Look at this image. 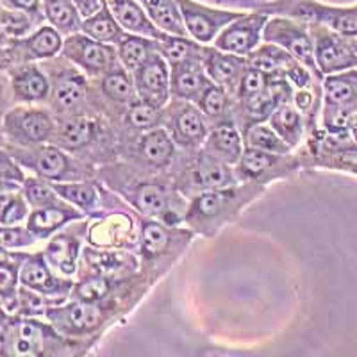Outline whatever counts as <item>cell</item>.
<instances>
[{"label":"cell","instance_id":"cell-50","mask_svg":"<svg viewBox=\"0 0 357 357\" xmlns=\"http://www.w3.org/2000/svg\"><path fill=\"white\" fill-rule=\"evenodd\" d=\"M2 6L8 9H17L33 15V17L45 20L43 11H41V0H2Z\"/></svg>","mask_w":357,"mask_h":357},{"label":"cell","instance_id":"cell-10","mask_svg":"<svg viewBox=\"0 0 357 357\" xmlns=\"http://www.w3.org/2000/svg\"><path fill=\"white\" fill-rule=\"evenodd\" d=\"M2 337V345L11 357H40L50 333L34 320H17Z\"/></svg>","mask_w":357,"mask_h":357},{"label":"cell","instance_id":"cell-51","mask_svg":"<svg viewBox=\"0 0 357 357\" xmlns=\"http://www.w3.org/2000/svg\"><path fill=\"white\" fill-rule=\"evenodd\" d=\"M72 2H73V6L77 8V11H79V15H81L82 20H86V18L97 15V13L107 4V0H72Z\"/></svg>","mask_w":357,"mask_h":357},{"label":"cell","instance_id":"cell-28","mask_svg":"<svg viewBox=\"0 0 357 357\" xmlns=\"http://www.w3.org/2000/svg\"><path fill=\"white\" fill-rule=\"evenodd\" d=\"M195 181L204 188H218L220 190L232 183V174L222 159L206 152L197 161Z\"/></svg>","mask_w":357,"mask_h":357},{"label":"cell","instance_id":"cell-22","mask_svg":"<svg viewBox=\"0 0 357 357\" xmlns=\"http://www.w3.org/2000/svg\"><path fill=\"white\" fill-rule=\"evenodd\" d=\"M116 52L123 68L134 73L152 54L159 52V43L158 40L151 38L126 34L123 40L116 45Z\"/></svg>","mask_w":357,"mask_h":357},{"label":"cell","instance_id":"cell-46","mask_svg":"<svg viewBox=\"0 0 357 357\" xmlns=\"http://www.w3.org/2000/svg\"><path fill=\"white\" fill-rule=\"evenodd\" d=\"M127 122L136 129H149L158 122V109L143 100L134 102L129 109V114H127Z\"/></svg>","mask_w":357,"mask_h":357},{"label":"cell","instance_id":"cell-16","mask_svg":"<svg viewBox=\"0 0 357 357\" xmlns=\"http://www.w3.org/2000/svg\"><path fill=\"white\" fill-rule=\"evenodd\" d=\"M11 88L20 102H41L49 97L50 82L40 66L27 63L11 70Z\"/></svg>","mask_w":357,"mask_h":357},{"label":"cell","instance_id":"cell-5","mask_svg":"<svg viewBox=\"0 0 357 357\" xmlns=\"http://www.w3.org/2000/svg\"><path fill=\"white\" fill-rule=\"evenodd\" d=\"M61 54L73 65L81 66L89 75H100V73L106 75L107 72L116 68L120 61L113 45L95 41L82 33L66 38Z\"/></svg>","mask_w":357,"mask_h":357},{"label":"cell","instance_id":"cell-12","mask_svg":"<svg viewBox=\"0 0 357 357\" xmlns=\"http://www.w3.org/2000/svg\"><path fill=\"white\" fill-rule=\"evenodd\" d=\"M45 317L52 321L59 333L63 334H84L95 329L100 324V312L93 305L86 304V302H77V304H70L65 307H50L45 311Z\"/></svg>","mask_w":357,"mask_h":357},{"label":"cell","instance_id":"cell-4","mask_svg":"<svg viewBox=\"0 0 357 357\" xmlns=\"http://www.w3.org/2000/svg\"><path fill=\"white\" fill-rule=\"evenodd\" d=\"M13 159L22 167L33 170L40 178L59 183L77 177V172L68 155L56 145H36L33 146H13L9 152Z\"/></svg>","mask_w":357,"mask_h":357},{"label":"cell","instance_id":"cell-36","mask_svg":"<svg viewBox=\"0 0 357 357\" xmlns=\"http://www.w3.org/2000/svg\"><path fill=\"white\" fill-rule=\"evenodd\" d=\"M247 143L248 149H257V151L270 152V154H286L291 149L288 143H284L277 136L275 130L266 126H259V123L248 129Z\"/></svg>","mask_w":357,"mask_h":357},{"label":"cell","instance_id":"cell-23","mask_svg":"<svg viewBox=\"0 0 357 357\" xmlns=\"http://www.w3.org/2000/svg\"><path fill=\"white\" fill-rule=\"evenodd\" d=\"M207 152L223 162H236L241 158V139L232 126H220L207 138Z\"/></svg>","mask_w":357,"mask_h":357},{"label":"cell","instance_id":"cell-42","mask_svg":"<svg viewBox=\"0 0 357 357\" xmlns=\"http://www.w3.org/2000/svg\"><path fill=\"white\" fill-rule=\"evenodd\" d=\"M36 238L27 227L22 229L18 225H0V247L4 248H25L34 245Z\"/></svg>","mask_w":357,"mask_h":357},{"label":"cell","instance_id":"cell-47","mask_svg":"<svg viewBox=\"0 0 357 357\" xmlns=\"http://www.w3.org/2000/svg\"><path fill=\"white\" fill-rule=\"evenodd\" d=\"M223 204H225V195L223 193H206L200 195L193 202V215L197 216H215L216 213L222 211Z\"/></svg>","mask_w":357,"mask_h":357},{"label":"cell","instance_id":"cell-52","mask_svg":"<svg viewBox=\"0 0 357 357\" xmlns=\"http://www.w3.org/2000/svg\"><path fill=\"white\" fill-rule=\"evenodd\" d=\"M9 41H11V40H9L8 34L4 33V29L0 27V50L6 49V47H8V45H9Z\"/></svg>","mask_w":357,"mask_h":357},{"label":"cell","instance_id":"cell-6","mask_svg":"<svg viewBox=\"0 0 357 357\" xmlns=\"http://www.w3.org/2000/svg\"><path fill=\"white\" fill-rule=\"evenodd\" d=\"M268 15L263 11L245 13L243 17L229 24L215 40V49L234 56L247 57L261 47Z\"/></svg>","mask_w":357,"mask_h":357},{"label":"cell","instance_id":"cell-2","mask_svg":"<svg viewBox=\"0 0 357 357\" xmlns=\"http://www.w3.org/2000/svg\"><path fill=\"white\" fill-rule=\"evenodd\" d=\"M264 43L280 47L289 54L295 61H301L307 68H314V43L309 33V25L304 22L286 17L268 18L263 31Z\"/></svg>","mask_w":357,"mask_h":357},{"label":"cell","instance_id":"cell-45","mask_svg":"<svg viewBox=\"0 0 357 357\" xmlns=\"http://www.w3.org/2000/svg\"><path fill=\"white\" fill-rule=\"evenodd\" d=\"M168 245V232L158 223H145L143 227V248L149 256L161 254Z\"/></svg>","mask_w":357,"mask_h":357},{"label":"cell","instance_id":"cell-20","mask_svg":"<svg viewBox=\"0 0 357 357\" xmlns=\"http://www.w3.org/2000/svg\"><path fill=\"white\" fill-rule=\"evenodd\" d=\"M81 33L89 36L91 40L100 41V43L106 45H118L126 36V31L120 27V24L116 22L114 15L111 13L109 6H104L97 15L82 20V29Z\"/></svg>","mask_w":357,"mask_h":357},{"label":"cell","instance_id":"cell-43","mask_svg":"<svg viewBox=\"0 0 357 357\" xmlns=\"http://www.w3.org/2000/svg\"><path fill=\"white\" fill-rule=\"evenodd\" d=\"M268 91V75L266 73L254 70L248 66L247 72L243 73V77L240 81V95L243 98H254Z\"/></svg>","mask_w":357,"mask_h":357},{"label":"cell","instance_id":"cell-21","mask_svg":"<svg viewBox=\"0 0 357 357\" xmlns=\"http://www.w3.org/2000/svg\"><path fill=\"white\" fill-rule=\"evenodd\" d=\"M52 73V97L56 106L61 109H72L82 100L86 91V84L79 73L72 70H50Z\"/></svg>","mask_w":357,"mask_h":357},{"label":"cell","instance_id":"cell-54","mask_svg":"<svg viewBox=\"0 0 357 357\" xmlns=\"http://www.w3.org/2000/svg\"><path fill=\"white\" fill-rule=\"evenodd\" d=\"M2 9H4V6H2V0H0V13H2Z\"/></svg>","mask_w":357,"mask_h":357},{"label":"cell","instance_id":"cell-13","mask_svg":"<svg viewBox=\"0 0 357 357\" xmlns=\"http://www.w3.org/2000/svg\"><path fill=\"white\" fill-rule=\"evenodd\" d=\"M202 66L216 84L234 88L236 84H240L243 73L248 70V61L247 57L204 47Z\"/></svg>","mask_w":357,"mask_h":357},{"label":"cell","instance_id":"cell-33","mask_svg":"<svg viewBox=\"0 0 357 357\" xmlns=\"http://www.w3.org/2000/svg\"><path fill=\"white\" fill-rule=\"evenodd\" d=\"M43 20L33 17L29 13L17 11V9L4 8L0 13V27L4 29L9 40H20V38L33 34L36 29L41 27Z\"/></svg>","mask_w":357,"mask_h":357},{"label":"cell","instance_id":"cell-7","mask_svg":"<svg viewBox=\"0 0 357 357\" xmlns=\"http://www.w3.org/2000/svg\"><path fill=\"white\" fill-rule=\"evenodd\" d=\"M314 43V61L324 73H333L357 65L356 50L347 43L345 36L334 33L329 27L307 24Z\"/></svg>","mask_w":357,"mask_h":357},{"label":"cell","instance_id":"cell-35","mask_svg":"<svg viewBox=\"0 0 357 357\" xmlns=\"http://www.w3.org/2000/svg\"><path fill=\"white\" fill-rule=\"evenodd\" d=\"M102 91L116 102H132L136 95V88L126 73V68H120V66L102 77Z\"/></svg>","mask_w":357,"mask_h":357},{"label":"cell","instance_id":"cell-17","mask_svg":"<svg viewBox=\"0 0 357 357\" xmlns=\"http://www.w3.org/2000/svg\"><path fill=\"white\" fill-rule=\"evenodd\" d=\"M75 218H81V213L65 204H57V206L33 209V213H29L27 229L33 232L36 240H47L66 222Z\"/></svg>","mask_w":357,"mask_h":357},{"label":"cell","instance_id":"cell-44","mask_svg":"<svg viewBox=\"0 0 357 357\" xmlns=\"http://www.w3.org/2000/svg\"><path fill=\"white\" fill-rule=\"evenodd\" d=\"M200 109L209 116H218L223 111L227 109V93L222 86L211 84L204 91V95L199 100Z\"/></svg>","mask_w":357,"mask_h":357},{"label":"cell","instance_id":"cell-34","mask_svg":"<svg viewBox=\"0 0 357 357\" xmlns=\"http://www.w3.org/2000/svg\"><path fill=\"white\" fill-rule=\"evenodd\" d=\"M22 195L25 197L29 206H33V209H41V207L61 204L59 199H57L59 195L54 191L52 184L40 177L25 178L24 184H22Z\"/></svg>","mask_w":357,"mask_h":357},{"label":"cell","instance_id":"cell-31","mask_svg":"<svg viewBox=\"0 0 357 357\" xmlns=\"http://www.w3.org/2000/svg\"><path fill=\"white\" fill-rule=\"evenodd\" d=\"M139 151L149 162H152L155 167H165L174 155V143L165 130L154 129L143 136L142 143H139Z\"/></svg>","mask_w":357,"mask_h":357},{"label":"cell","instance_id":"cell-18","mask_svg":"<svg viewBox=\"0 0 357 357\" xmlns=\"http://www.w3.org/2000/svg\"><path fill=\"white\" fill-rule=\"evenodd\" d=\"M155 27L165 34L190 38L175 0H138Z\"/></svg>","mask_w":357,"mask_h":357},{"label":"cell","instance_id":"cell-26","mask_svg":"<svg viewBox=\"0 0 357 357\" xmlns=\"http://www.w3.org/2000/svg\"><path fill=\"white\" fill-rule=\"evenodd\" d=\"M77 248V240L70 238L68 234H61L56 236V238L47 245L43 256L50 266L57 268L59 272L70 275V273L75 272V259H77L79 252Z\"/></svg>","mask_w":357,"mask_h":357},{"label":"cell","instance_id":"cell-41","mask_svg":"<svg viewBox=\"0 0 357 357\" xmlns=\"http://www.w3.org/2000/svg\"><path fill=\"white\" fill-rule=\"evenodd\" d=\"M275 161L277 158L270 152L247 149L240 158V170L241 174L248 175V177H257V175L264 174Z\"/></svg>","mask_w":357,"mask_h":357},{"label":"cell","instance_id":"cell-15","mask_svg":"<svg viewBox=\"0 0 357 357\" xmlns=\"http://www.w3.org/2000/svg\"><path fill=\"white\" fill-rule=\"evenodd\" d=\"M172 93L178 98L199 102L211 82L204 73V66L200 59H191V61L177 63L172 65V79H170Z\"/></svg>","mask_w":357,"mask_h":357},{"label":"cell","instance_id":"cell-19","mask_svg":"<svg viewBox=\"0 0 357 357\" xmlns=\"http://www.w3.org/2000/svg\"><path fill=\"white\" fill-rule=\"evenodd\" d=\"M41 11L50 27L61 36L68 38L81 33L82 18L72 0H41Z\"/></svg>","mask_w":357,"mask_h":357},{"label":"cell","instance_id":"cell-1","mask_svg":"<svg viewBox=\"0 0 357 357\" xmlns=\"http://www.w3.org/2000/svg\"><path fill=\"white\" fill-rule=\"evenodd\" d=\"M175 2L183 17L188 36L197 43H211L229 24L245 15V11L211 8L200 4L197 0H175Z\"/></svg>","mask_w":357,"mask_h":357},{"label":"cell","instance_id":"cell-48","mask_svg":"<svg viewBox=\"0 0 357 357\" xmlns=\"http://www.w3.org/2000/svg\"><path fill=\"white\" fill-rule=\"evenodd\" d=\"M25 175L22 168L18 167V162L13 159L11 154L0 151V181L2 183H13V184H24Z\"/></svg>","mask_w":357,"mask_h":357},{"label":"cell","instance_id":"cell-37","mask_svg":"<svg viewBox=\"0 0 357 357\" xmlns=\"http://www.w3.org/2000/svg\"><path fill=\"white\" fill-rule=\"evenodd\" d=\"M29 218V204L24 195L11 191L0 195V225H18Z\"/></svg>","mask_w":357,"mask_h":357},{"label":"cell","instance_id":"cell-49","mask_svg":"<svg viewBox=\"0 0 357 357\" xmlns=\"http://www.w3.org/2000/svg\"><path fill=\"white\" fill-rule=\"evenodd\" d=\"M107 291V280L106 279H89L81 282V284L75 288V295L79 296L81 302H95L98 298L106 295Z\"/></svg>","mask_w":357,"mask_h":357},{"label":"cell","instance_id":"cell-32","mask_svg":"<svg viewBox=\"0 0 357 357\" xmlns=\"http://www.w3.org/2000/svg\"><path fill=\"white\" fill-rule=\"evenodd\" d=\"M270 126L275 130L277 136L289 146H295L302 136V118L296 113L295 107L280 106L270 116Z\"/></svg>","mask_w":357,"mask_h":357},{"label":"cell","instance_id":"cell-11","mask_svg":"<svg viewBox=\"0 0 357 357\" xmlns=\"http://www.w3.org/2000/svg\"><path fill=\"white\" fill-rule=\"evenodd\" d=\"M20 284L45 296L65 295L70 289V282L52 275L43 254L24 256L20 266Z\"/></svg>","mask_w":357,"mask_h":357},{"label":"cell","instance_id":"cell-8","mask_svg":"<svg viewBox=\"0 0 357 357\" xmlns=\"http://www.w3.org/2000/svg\"><path fill=\"white\" fill-rule=\"evenodd\" d=\"M63 36L50 25H41L33 34L11 40L4 49V59L15 66L27 65L38 59H52L63 50Z\"/></svg>","mask_w":357,"mask_h":357},{"label":"cell","instance_id":"cell-53","mask_svg":"<svg viewBox=\"0 0 357 357\" xmlns=\"http://www.w3.org/2000/svg\"><path fill=\"white\" fill-rule=\"evenodd\" d=\"M307 104H309V95L307 93L298 95V106L304 107V106H307Z\"/></svg>","mask_w":357,"mask_h":357},{"label":"cell","instance_id":"cell-3","mask_svg":"<svg viewBox=\"0 0 357 357\" xmlns=\"http://www.w3.org/2000/svg\"><path fill=\"white\" fill-rule=\"evenodd\" d=\"M54 120L45 109L15 107L2 120V132L17 146H36L52 139Z\"/></svg>","mask_w":357,"mask_h":357},{"label":"cell","instance_id":"cell-40","mask_svg":"<svg viewBox=\"0 0 357 357\" xmlns=\"http://www.w3.org/2000/svg\"><path fill=\"white\" fill-rule=\"evenodd\" d=\"M349 79L350 75H341V77H329L325 81V93H327L329 104L343 106V104H350L352 100H356L357 88Z\"/></svg>","mask_w":357,"mask_h":357},{"label":"cell","instance_id":"cell-38","mask_svg":"<svg viewBox=\"0 0 357 357\" xmlns=\"http://www.w3.org/2000/svg\"><path fill=\"white\" fill-rule=\"evenodd\" d=\"M54 191L61 199L68 200V202L75 204L79 207H95L97 206V193H95L93 186L89 184H63V183H50Z\"/></svg>","mask_w":357,"mask_h":357},{"label":"cell","instance_id":"cell-27","mask_svg":"<svg viewBox=\"0 0 357 357\" xmlns=\"http://www.w3.org/2000/svg\"><path fill=\"white\" fill-rule=\"evenodd\" d=\"M91 134H93V126L86 118H68L65 122H61V126L57 127V130H54V136L56 138L57 145H61V149L66 151H77L82 149L89 143L91 139Z\"/></svg>","mask_w":357,"mask_h":357},{"label":"cell","instance_id":"cell-29","mask_svg":"<svg viewBox=\"0 0 357 357\" xmlns=\"http://www.w3.org/2000/svg\"><path fill=\"white\" fill-rule=\"evenodd\" d=\"M247 61L250 68L259 70L266 75L272 72H279L280 68H286V72H288L295 65V59L286 50L272 43L261 45L259 49H256L250 56H247Z\"/></svg>","mask_w":357,"mask_h":357},{"label":"cell","instance_id":"cell-24","mask_svg":"<svg viewBox=\"0 0 357 357\" xmlns=\"http://www.w3.org/2000/svg\"><path fill=\"white\" fill-rule=\"evenodd\" d=\"M174 136L183 145H199V143H202L207 136L202 113L191 106L184 107L175 118Z\"/></svg>","mask_w":357,"mask_h":357},{"label":"cell","instance_id":"cell-30","mask_svg":"<svg viewBox=\"0 0 357 357\" xmlns=\"http://www.w3.org/2000/svg\"><path fill=\"white\" fill-rule=\"evenodd\" d=\"M24 259L22 254L0 256V302L8 305L9 309L17 305L18 301V282H20V261Z\"/></svg>","mask_w":357,"mask_h":357},{"label":"cell","instance_id":"cell-39","mask_svg":"<svg viewBox=\"0 0 357 357\" xmlns=\"http://www.w3.org/2000/svg\"><path fill=\"white\" fill-rule=\"evenodd\" d=\"M136 206L146 215H167V195L154 184H145L136 191Z\"/></svg>","mask_w":357,"mask_h":357},{"label":"cell","instance_id":"cell-9","mask_svg":"<svg viewBox=\"0 0 357 357\" xmlns=\"http://www.w3.org/2000/svg\"><path fill=\"white\" fill-rule=\"evenodd\" d=\"M134 88L143 102L154 106L155 109L167 102L170 93V72L167 59L159 52L152 54L136 72H134Z\"/></svg>","mask_w":357,"mask_h":357},{"label":"cell","instance_id":"cell-25","mask_svg":"<svg viewBox=\"0 0 357 357\" xmlns=\"http://www.w3.org/2000/svg\"><path fill=\"white\" fill-rule=\"evenodd\" d=\"M159 43V54H161L167 63L177 65V63L191 61V59H200L204 57V47H200L195 40L191 38L172 36V34H162Z\"/></svg>","mask_w":357,"mask_h":357},{"label":"cell","instance_id":"cell-14","mask_svg":"<svg viewBox=\"0 0 357 357\" xmlns=\"http://www.w3.org/2000/svg\"><path fill=\"white\" fill-rule=\"evenodd\" d=\"M107 6L127 34H136V36L151 38V40L158 41L165 34L155 27L154 22L149 18L138 0H107Z\"/></svg>","mask_w":357,"mask_h":357}]
</instances>
